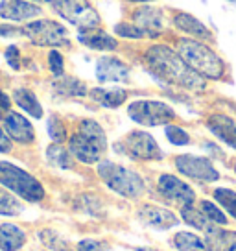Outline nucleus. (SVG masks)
<instances>
[{"label":"nucleus","instance_id":"f257e3e1","mask_svg":"<svg viewBox=\"0 0 236 251\" xmlns=\"http://www.w3.org/2000/svg\"><path fill=\"white\" fill-rule=\"evenodd\" d=\"M146 63L157 78L187 91H203L205 78L192 71L177 52L165 45H155L146 52Z\"/></svg>","mask_w":236,"mask_h":251},{"label":"nucleus","instance_id":"f03ea898","mask_svg":"<svg viewBox=\"0 0 236 251\" xmlns=\"http://www.w3.org/2000/svg\"><path fill=\"white\" fill-rule=\"evenodd\" d=\"M107 150V137L96 120H81L78 131L69 141V151L85 165H94Z\"/></svg>","mask_w":236,"mask_h":251},{"label":"nucleus","instance_id":"7ed1b4c3","mask_svg":"<svg viewBox=\"0 0 236 251\" xmlns=\"http://www.w3.org/2000/svg\"><path fill=\"white\" fill-rule=\"evenodd\" d=\"M179 55L187 61L192 71H196L201 78L220 79L225 74V65L221 57L212 48H209L197 39L179 41Z\"/></svg>","mask_w":236,"mask_h":251},{"label":"nucleus","instance_id":"20e7f679","mask_svg":"<svg viewBox=\"0 0 236 251\" xmlns=\"http://www.w3.org/2000/svg\"><path fill=\"white\" fill-rule=\"evenodd\" d=\"M0 185L32 203H37L45 198L43 183L37 177H33L30 172L8 161H0Z\"/></svg>","mask_w":236,"mask_h":251},{"label":"nucleus","instance_id":"39448f33","mask_svg":"<svg viewBox=\"0 0 236 251\" xmlns=\"http://www.w3.org/2000/svg\"><path fill=\"white\" fill-rule=\"evenodd\" d=\"M98 176L111 190H115L117 194L124 198L135 200V198H141L146 190V185L139 174L126 168V166L117 165V163H109V161L100 163Z\"/></svg>","mask_w":236,"mask_h":251},{"label":"nucleus","instance_id":"423d86ee","mask_svg":"<svg viewBox=\"0 0 236 251\" xmlns=\"http://www.w3.org/2000/svg\"><path fill=\"white\" fill-rule=\"evenodd\" d=\"M115 150L133 161H159L163 151L157 141L146 131H131L115 144Z\"/></svg>","mask_w":236,"mask_h":251},{"label":"nucleus","instance_id":"0eeeda50","mask_svg":"<svg viewBox=\"0 0 236 251\" xmlns=\"http://www.w3.org/2000/svg\"><path fill=\"white\" fill-rule=\"evenodd\" d=\"M52 6L67 23L79 28V31L94 30L100 24V15L89 4V0H54Z\"/></svg>","mask_w":236,"mask_h":251},{"label":"nucleus","instance_id":"6e6552de","mask_svg":"<svg viewBox=\"0 0 236 251\" xmlns=\"http://www.w3.org/2000/svg\"><path fill=\"white\" fill-rule=\"evenodd\" d=\"M23 33L37 47H65L69 45V35L63 24L50 19H35L23 28Z\"/></svg>","mask_w":236,"mask_h":251},{"label":"nucleus","instance_id":"1a4fd4ad","mask_svg":"<svg viewBox=\"0 0 236 251\" xmlns=\"http://www.w3.org/2000/svg\"><path fill=\"white\" fill-rule=\"evenodd\" d=\"M127 115L137 124L151 127V126H163L172 122L175 118V111L165 102L137 100V102L127 105Z\"/></svg>","mask_w":236,"mask_h":251},{"label":"nucleus","instance_id":"9d476101","mask_svg":"<svg viewBox=\"0 0 236 251\" xmlns=\"http://www.w3.org/2000/svg\"><path fill=\"white\" fill-rule=\"evenodd\" d=\"M175 166L183 176H187L190 179L201 181V183H212V181L220 179L218 170L207 157L190 155V153L179 155L175 157Z\"/></svg>","mask_w":236,"mask_h":251},{"label":"nucleus","instance_id":"9b49d317","mask_svg":"<svg viewBox=\"0 0 236 251\" xmlns=\"http://www.w3.org/2000/svg\"><path fill=\"white\" fill-rule=\"evenodd\" d=\"M157 190L165 200L172 201V203L181 205V207L192 205L194 200H196L194 190H192L185 181H181L179 177L172 176V174H163V176L159 177Z\"/></svg>","mask_w":236,"mask_h":251},{"label":"nucleus","instance_id":"f8f14e48","mask_svg":"<svg viewBox=\"0 0 236 251\" xmlns=\"http://www.w3.org/2000/svg\"><path fill=\"white\" fill-rule=\"evenodd\" d=\"M41 8L32 2L24 0H2L0 2V17L4 21H13V23H28L32 19L41 17Z\"/></svg>","mask_w":236,"mask_h":251},{"label":"nucleus","instance_id":"ddd939ff","mask_svg":"<svg viewBox=\"0 0 236 251\" xmlns=\"http://www.w3.org/2000/svg\"><path fill=\"white\" fill-rule=\"evenodd\" d=\"M4 127H6V133L9 135V139L21 142V144H32L35 141L33 126L21 113L9 111L8 115L4 117Z\"/></svg>","mask_w":236,"mask_h":251},{"label":"nucleus","instance_id":"4468645a","mask_svg":"<svg viewBox=\"0 0 236 251\" xmlns=\"http://www.w3.org/2000/svg\"><path fill=\"white\" fill-rule=\"evenodd\" d=\"M96 78L102 83L126 81L129 78V69H127V65L122 59L111 57V55H103L96 63Z\"/></svg>","mask_w":236,"mask_h":251},{"label":"nucleus","instance_id":"2eb2a0df","mask_svg":"<svg viewBox=\"0 0 236 251\" xmlns=\"http://www.w3.org/2000/svg\"><path fill=\"white\" fill-rule=\"evenodd\" d=\"M139 218L146 226H151L155 229H170L177 226L179 218L168 209L157 207V205H142L139 209Z\"/></svg>","mask_w":236,"mask_h":251},{"label":"nucleus","instance_id":"dca6fc26","mask_svg":"<svg viewBox=\"0 0 236 251\" xmlns=\"http://www.w3.org/2000/svg\"><path fill=\"white\" fill-rule=\"evenodd\" d=\"M203 233L209 251H236V231L221 229L216 224H211Z\"/></svg>","mask_w":236,"mask_h":251},{"label":"nucleus","instance_id":"f3484780","mask_svg":"<svg viewBox=\"0 0 236 251\" xmlns=\"http://www.w3.org/2000/svg\"><path fill=\"white\" fill-rule=\"evenodd\" d=\"M207 127L211 129L221 142L236 150V120L227 117V115H211L207 118Z\"/></svg>","mask_w":236,"mask_h":251},{"label":"nucleus","instance_id":"a211bd4d","mask_svg":"<svg viewBox=\"0 0 236 251\" xmlns=\"http://www.w3.org/2000/svg\"><path fill=\"white\" fill-rule=\"evenodd\" d=\"M135 23L139 28H142V31L146 35H159L163 31V24H165V19H163V11L159 8H150V6H144L141 8L137 13H135Z\"/></svg>","mask_w":236,"mask_h":251},{"label":"nucleus","instance_id":"6ab92c4d","mask_svg":"<svg viewBox=\"0 0 236 251\" xmlns=\"http://www.w3.org/2000/svg\"><path fill=\"white\" fill-rule=\"evenodd\" d=\"M78 39L81 45L93 48V50H117L118 41L115 37H111L107 31L94 28V30H81L78 35Z\"/></svg>","mask_w":236,"mask_h":251},{"label":"nucleus","instance_id":"aec40b11","mask_svg":"<svg viewBox=\"0 0 236 251\" xmlns=\"http://www.w3.org/2000/svg\"><path fill=\"white\" fill-rule=\"evenodd\" d=\"M26 244V233L15 224H2L0 226V250L17 251Z\"/></svg>","mask_w":236,"mask_h":251},{"label":"nucleus","instance_id":"412c9836","mask_svg":"<svg viewBox=\"0 0 236 251\" xmlns=\"http://www.w3.org/2000/svg\"><path fill=\"white\" fill-rule=\"evenodd\" d=\"M91 98L98 102L103 107H109V109H117L122 103L126 102L127 93L124 89H103V87H96L93 91H89Z\"/></svg>","mask_w":236,"mask_h":251},{"label":"nucleus","instance_id":"4be33fe9","mask_svg":"<svg viewBox=\"0 0 236 251\" xmlns=\"http://www.w3.org/2000/svg\"><path fill=\"white\" fill-rule=\"evenodd\" d=\"M173 23L179 30L189 33V35H194V37H199V39H211L209 28L203 23H199L196 17L190 15V13H177L173 17Z\"/></svg>","mask_w":236,"mask_h":251},{"label":"nucleus","instance_id":"5701e85b","mask_svg":"<svg viewBox=\"0 0 236 251\" xmlns=\"http://www.w3.org/2000/svg\"><path fill=\"white\" fill-rule=\"evenodd\" d=\"M13 100L23 111H26L28 115H32L33 118L43 117V107H41L37 96L30 91V89H17L13 93Z\"/></svg>","mask_w":236,"mask_h":251},{"label":"nucleus","instance_id":"b1692460","mask_svg":"<svg viewBox=\"0 0 236 251\" xmlns=\"http://www.w3.org/2000/svg\"><path fill=\"white\" fill-rule=\"evenodd\" d=\"M54 91L59 96L65 98H74V96H85L89 91L83 81H79L78 78H72V76H61L57 78V81L54 83Z\"/></svg>","mask_w":236,"mask_h":251},{"label":"nucleus","instance_id":"393cba45","mask_svg":"<svg viewBox=\"0 0 236 251\" xmlns=\"http://www.w3.org/2000/svg\"><path fill=\"white\" fill-rule=\"evenodd\" d=\"M173 246L179 251H209L205 240H201L197 235L189 233V231L175 233V236H173Z\"/></svg>","mask_w":236,"mask_h":251},{"label":"nucleus","instance_id":"a878e982","mask_svg":"<svg viewBox=\"0 0 236 251\" xmlns=\"http://www.w3.org/2000/svg\"><path fill=\"white\" fill-rule=\"evenodd\" d=\"M23 212V205L6 187H0V214L4 216H17Z\"/></svg>","mask_w":236,"mask_h":251},{"label":"nucleus","instance_id":"bb28decb","mask_svg":"<svg viewBox=\"0 0 236 251\" xmlns=\"http://www.w3.org/2000/svg\"><path fill=\"white\" fill-rule=\"evenodd\" d=\"M47 157L50 161V165L59 166V168H72V159H71V151H67L63 146L59 144H52L50 148L47 150Z\"/></svg>","mask_w":236,"mask_h":251},{"label":"nucleus","instance_id":"cd10ccee","mask_svg":"<svg viewBox=\"0 0 236 251\" xmlns=\"http://www.w3.org/2000/svg\"><path fill=\"white\" fill-rule=\"evenodd\" d=\"M214 200L225 209V211L236 218V192L231 188H216L214 190Z\"/></svg>","mask_w":236,"mask_h":251},{"label":"nucleus","instance_id":"c85d7f7f","mask_svg":"<svg viewBox=\"0 0 236 251\" xmlns=\"http://www.w3.org/2000/svg\"><path fill=\"white\" fill-rule=\"evenodd\" d=\"M199 211L203 212L205 218L209 220L211 224H216V226H225V224H227V216H225L223 211H221L218 205H214L212 201H207V200L199 201Z\"/></svg>","mask_w":236,"mask_h":251},{"label":"nucleus","instance_id":"c756f323","mask_svg":"<svg viewBox=\"0 0 236 251\" xmlns=\"http://www.w3.org/2000/svg\"><path fill=\"white\" fill-rule=\"evenodd\" d=\"M48 133H50V139L55 144H61V142L67 141V127H65L63 120L59 117H55V115H52L50 120H48Z\"/></svg>","mask_w":236,"mask_h":251},{"label":"nucleus","instance_id":"7c9ffc66","mask_svg":"<svg viewBox=\"0 0 236 251\" xmlns=\"http://www.w3.org/2000/svg\"><path fill=\"white\" fill-rule=\"evenodd\" d=\"M166 139L175 146H185L190 142V135L179 126H166Z\"/></svg>","mask_w":236,"mask_h":251},{"label":"nucleus","instance_id":"2f4dec72","mask_svg":"<svg viewBox=\"0 0 236 251\" xmlns=\"http://www.w3.org/2000/svg\"><path fill=\"white\" fill-rule=\"evenodd\" d=\"M115 31L122 37H127V39H142L146 37V33L142 31V28H139L137 24H129V23H120L115 26Z\"/></svg>","mask_w":236,"mask_h":251},{"label":"nucleus","instance_id":"473e14b6","mask_svg":"<svg viewBox=\"0 0 236 251\" xmlns=\"http://www.w3.org/2000/svg\"><path fill=\"white\" fill-rule=\"evenodd\" d=\"M48 67H50V71H52L55 78L65 76V59L57 50H50V54H48Z\"/></svg>","mask_w":236,"mask_h":251},{"label":"nucleus","instance_id":"72a5a7b5","mask_svg":"<svg viewBox=\"0 0 236 251\" xmlns=\"http://www.w3.org/2000/svg\"><path fill=\"white\" fill-rule=\"evenodd\" d=\"M78 251H111V248L105 242H102V240H93V238H89V240L79 242Z\"/></svg>","mask_w":236,"mask_h":251},{"label":"nucleus","instance_id":"f704fd0d","mask_svg":"<svg viewBox=\"0 0 236 251\" xmlns=\"http://www.w3.org/2000/svg\"><path fill=\"white\" fill-rule=\"evenodd\" d=\"M6 59H8L11 69L19 71L21 69V50H19V47H15V45L8 47V50H6Z\"/></svg>","mask_w":236,"mask_h":251},{"label":"nucleus","instance_id":"c9c22d12","mask_svg":"<svg viewBox=\"0 0 236 251\" xmlns=\"http://www.w3.org/2000/svg\"><path fill=\"white\" fill-rule=\"evenodd\" d=\"M9 150H11V139L6 133V129H2L0 126V153H8Z\"/></svg>","mask_w":236,"mask_h":251},{"label":"nucleus","instance_id":"e433bc0d","mask_svg":"<svg viewBox=\"0 0 236 251\" xmlns=\"http://www.w3.org/2000/svg\"><path fill=\"white\" fill-rule=\"evenodd\" d=\"M9 107H11V98L4 91H0V115L6 117L9 113Z\"/></svg>","mask_w":236,"mask_h":251},{"label":"nucleus","instance_id":"4c0bfd02","mask_svg":"<svg viewBox=\"0 0 236 251\" xmlns=\"http://www.w3.org/2000/svg\"><path fill=\"white\" fill-rule=\"evenodd\" d=\"M127 2H153V0H127Z\"/></svg>","mask_w":236,"mask_h":251},{"label":"nucleus","instance_id":"58836bf2","mask_svg":"<svg viewBox=\"0 0 236 251\" xmlns=\"http://www.w3.org/2000/svg\"><path fill=\"white\" fill-rule=\"evenodd\" d=\"M32 2H50V4H52L54 0H32Z\"/></svg>","mask_w":236,"mask_h":251},{"label":"nucleus","instance_id":"ea45409f","mask_svg":"<svg viewBox=\"0 0 236 251\" xmlns=\"http://www.w3.org/2000/svg\"><path fill=\"white\" fill-rule=\"evenodd\" d=\"M137 251H153V250H148V248H141V250H137Z\"/></svg>","mask_w":236,"mask_h":251},{"label":"nucleus","instance_id":"a19ab883","mask_svg":"<svg viewBox=\"0 0 236 251\" xmlns=\"http://www.w3.org/2000/svg\"><path fill=\"white\" fill-rule=\"evenodd\" d=\"M235 172H236V163H235Z\"/></svg>","mask_w":236,"mask_h":251},{"label":"nucleus","instance_id":"79ce46f5","mask_svg":"<svg viewBox=\"0 0 236 251\" xmlns=\"http://www.w3.org/2000/svg\"><path fill=\"white\" fill-rule=\"evenodd\" d=\"M231 2H236V0H231Z\"/></svg>","mask_w":236,"mask_h":251}]
</instances>
